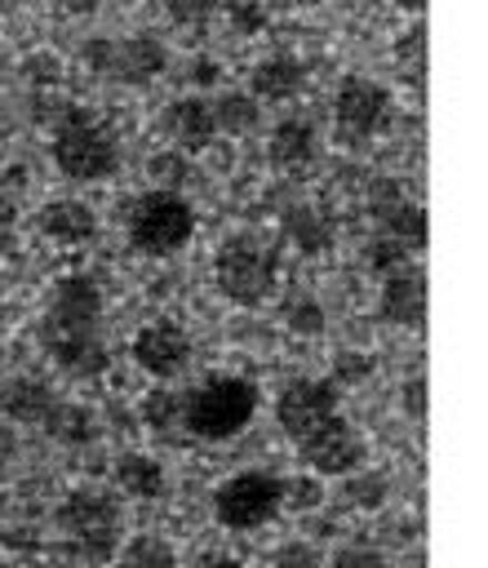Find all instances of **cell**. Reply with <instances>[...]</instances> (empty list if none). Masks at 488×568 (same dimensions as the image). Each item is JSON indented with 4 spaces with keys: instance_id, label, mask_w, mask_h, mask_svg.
<instances>
[{
    "instance_id": "ffe728a7",
    "label": "cell",
    "mask_w": 488,
    "mask_h": 568,
    "mask_svg": "<svg viewBox=\"0 0 488 568\" xmlns=\"http://www.w3.org/2000/svg\"><path fill=\"white\" fill-rule=\"evenodd\" d=\"M279 235H284L302 257H319V253H328L333 240H337L328 213H319L315 204H288V209L279 213Z\"/></svg>"
},
{
    "instance_id": "5bb4252c",
    "label": "cell",
    "mask_w": 488,
    "mask_h": 568,
    "mask_svg": "<svg viewBox=\"0 0 488 568\" xmlns=\"http://www.w3.org/2000/svg\"><path fill=\"white\" fill-rule=\"evenodd\" d=\"M164 133L173 142V151L182 155H195V151H209L213 138H217V124H213V106L204 93H182L164 106Z\"/></svg>"
},
{
    "instance_id": "cb8c5ba5",
    "label": "cell",
    "mask_w": 488,
    "mask_h": 568,
    "mask_svg": "<svg viewBox=\"0 0 488 568\" xmlns=\"http://www.w3.org/2000/svg\"><path fill=\"white\" fill-rule=\"evenodd\" d=\"M115 568H177V550L160 532H133L115 550Z\"/></svg>"
},
{
    "instance_id": "6da1fadb",
    "label": "cell",
    "mask_w": 488,
    "mask_h": 568,
    "mask_svg": "<svg viewBox=\"0 0 488 568\" xmlns=\"http://www.w3.org/2000/svg\"><path fill=\"white\" fill-rule=\"evenodd\" d=\"M106 302L102 284L89 271H71L53 284L44 315H40V346L44 355L80 382H93L111 368V346H106Z\"/></svg>"
},
{
    "instance_id": "30bf717a",
    "label": "cell",
    "mask_w": 488,
    "mask_h": 568,
    "mask_svg": "<svg viewBox=\"0 0 488 568\" xmlns=\"http://www.w3.org/2000/svg\"><path fill=\"white\" fill-rule=\"evenodd\" d=\"M337 413H342V390L328 377H293L275 395V422H279V430L288 435L293 448L302 439H311Z\"/></svg>"
},
{
    "instance_id": "1f68e13d",
    "label": "cell",
    "mask_w": 488,
    "mask_h": 568,
    "mask_svg": "<svg viewBox=\"0 0 488 568\" xmlns=\"http://www.w3.org/2000/svg\"><path fill=\"white\" fill-rule=\"evenodd\" d=\"M328 568H395L377 546H364V541H355V546H342V550H333V559H328Z\"/></svg>"
},
{
    "instance_id": "4316f807",
    "label": "cell",
    "mask_w": 488,
    "mask_h": 568,
    "mask_svg": "<svg viewBox=\"0 0 488 568\" xmlns=\"http://www.w3.org/2000/svg\"><path fill=\"white\" fill-rule=\"evenodd\" d=\"M279 315H284V328L297 333V337H319L324 333V306L311 293H293Z\"/></svg>"
},
{
    "instance_id": "ba28073f",
    "label": "cell",
    "mask_w": 488,
    "mask_h": 568,
    "mask_svg": "<svg viewBox=\"0 0 488 568\" xmlns=\"http://www.w3.org/2000/svg\"><path fill=\"white\" fill-rule=\"evenodd\" d=\"M284 510V479L271 470H240L213 488V519L231 532L266 528Z\"/></svg>"
},
{
    "instance_id": "52a82bcc",
    "label": "cell",
    "mask_w": 488,
    "mask_h": 568,
    "mask_svg": "<svg viewBox=\"0 0 488 568\" xmlns=\"http://www.w3.org/2000/svg\"><path fill=\"white\" fill-rule=\"evenodd\" d=\"M80 62H84L93 75L111 80V84L146 89L151 80L164 75L169 49H164L151 31H133V36H120V40H115V36H93V40H84Z\"/></svg>"
},
{
    "instance_id": "8992f818",
    "label": "cell",
    "mask_w": 488,
    "mask_h": 568,
    "mask_svg": "<svg viewBox=\"0 0 488 568\" xmlns=\"http://www.w3.org/2000/svg\"><path fill=\"white\" fill-rule=\"evenodd\" d=\"M124 235H129V248H138L142 257H173L195 235V209L182 191L151 186L133 195L124 213Z\"/></svg>"
},
{
    "instance_id": "f546056e",
    "label": "cell",
    "mask_w": 488,
    "mask_h": 568,
    "mask_svg": "<svg viewBox=\"0 0 488 568\" xmlns=\"http://www.w3.org/2000/svg\"><path fill=\"white\" fill-rule=\"evenodd\" d=\"M146 173L155 178V186H160V191H177V186L191 178V164H186V155H182V151H160V155H151Z\"/></svg>"
},
{
    "instance_id": "836d02e7",
    "label": "cell",
    "mask_w": 488,
    "mask_h": 568,
    "mask_svg": "<svg viewBox=\"0 0 488 568\" xmlns=\"http://www.w3.org/2000/svg\"><path fill=\"white\" fill-rule=\"evenodd\" d=\"M368 373H373V359H368L364 351H342L337 364H333V377H328V382L342 390V386H350V382H364Z\"/></svg>"
},
{
    "instance_id": "e575fe53",
    "label": "cell",
    "mask_w": 488,
    "mask_h": 568,
    "mask_svg": "<svg viewBox=\"0 0 488 568\" xmlns=\"http://www.w3.org/2000/svg\"><path fill=\"white\" fill-rule=\"evenodd\" d=\"M271 568H324V559H319V550L311 541H284L275 550Z\"/></svg>"
},
{
    "instance_id": "74e56055",
    "label": "cell",
    "mask_w": 488,
    "mask_h": 568,
    "mask_svg": "<svg viewBox=\"0 0 488 568\" xmlns=\"http://www.w3.org/2000/svg\"><path fill=\"white\" fill-rule=\"evenodd\" d=\"M217 75H222L217 58H209V53H195V58H191V84H195V89H209V84H217Z\"/></svg>"
},
{
    "instance_id": "7bdbcfd3",
    "label": "cell",
    "mask_w": 488,
    "mask_h": 568,
    "mask_svg": "<svg viewBox=\"0 0 488 568\" xmlns=\"http://www.w3.org/2000/svg\"><path fill=\"white\" fill-rule=\"evenodd\" d=\"M4 4H31V0H4Z\"/></svg>"
},
{
    "instance_id": "83f0119b",
    "label": "cell",
    "mask_w": 488,
    "mask_h": 568,
    "mask_svg": "<svg viewBox=\"0 0 488 568\" xmlns=\"http://www.w3.org/2000/svg\"><path fill=\"white\" fill-rule=\"evenodd\" d=\"M217 13H226L235 36H257L271 22V0H217Z\"/></svg>"
},
{
    "instance_id": "f35d334b",
    "label": "cell",
    "mask_w": 488,
    "mask_h": 568,
    "mask_svg": "<svg viewBox=\"0 0 488 568\" xmlns=\"http://www.w3.org/2000/svg\"><path fill=\"white\" fill-rule=\"evenodd\" d=\"M191 568H244V564L235 555H226V550H200L191 559Z\"/></svg>"
},
{
    "instance_id": "ee69618b",
    "label": "cell",
    "mask_w": 488,
    "mask_h": 568,
    "mask_svg": "<svg viewBox=\"0 0 488 568\" xmlns=\"http://www.w3.org/2000/svg\"><path fill=\"white\" fill-rule=\"evenodd\" d=\"M0 510H4V497H0Z\"/></svg>"
},
{
    "instance_id": "ac0fdd59",
    "label": "cell",
    "mask_w": 488,
    "mask_h": 568,
    "mask_svg": "<svg viewBox=\"0 0 488 568\" xmlns=\"http://www.w3.org/2000/svg\"><path fill=\"white\" fill-rule=\"evenodd\" d=\"M373 217H377V235L382 240H395L408 253L426 244V213H421V204L404 200V191L382 186L377 200H373Z\"/></svg>"
},
{
    "instance_id": "9c48e42d",
    "label": "cell",
    "mask_w": 488,
    "mask_h": 568,
    "mask_svg": "<svg viewBox=\"0 0 488 568\" xmlns=\"http://www.w3.org/2000/svg\"><path fill=\"white\" fill-rule=\"evenodd\" d=\"M395 120V98L382 80L368 75H342L333 93V133L346 146H364L382 138Z\"/></svg>"
},
{
    "instance_id": "e0dca14e",
    "label": "cell",
    "mask_w": 488,
    "mask_h": 568,
    "mask_svg": "<svg viewBox=\"0 0 488 568\" xmlns=\"http://www.w3.org/2000/svg\"><path fill=\"white\" fill-rule=\"evenodd\" d=\"M319 155V138H315V124L306 115H284L275 129H271V142H266V160L271 169L279 173H306Z\"/></svg>"
},
{
    "instance_id": "7a4b0ae2",
    "label": "cell",
    "mask_w": 488,
    "mask_h": 568,
    "mask_svg": "<svg viewBox=\"0 0 488 568\" xmlns=\"http://www.w3.org/2000/svg\"><path fill=\"white\" fill-rule=\"evenodd\" d=\"M213 284L231 306L257 311L279 288V244L253 226L222 235L213 248Z\"/></svg>"
},
{
    "instance_id": "ab89813d",
    "label": "cell",
    "mask_w": 488,
    "mask_h": 568,
    "mask_svg": "<svg viewBox=\"0 0 488 568\" xmlns=\"http://www.w3.org/2000/svg\"><path fill=\"white\" fill-rule=\"evenodd\" d=\"M62 9H67L71 18H84V13H93V9H98V0H62Z\"/></svg>"
},
{
    "instance_id": "d4e9b609",
    "label": "cell",
    "mask_w": 488,
    "mask_h": 568,
    "mask_svg": "<svg viewBox=\"0 0 488 568\" xmlns=\"http://www.w3.org/2000/svg\"><path fill=\"white\" fill-rule=\"evenodd\" d=\"M213 106V124H217V133H226V138H244V133H253L257 129V102L248 98V89H226L222 98H213L209 102Z\"/></svg>"
},
{
    "instance_id": "9a60e30c",
    "label": "cell",
    "mask_w": 488,
    "mask_h": 568,
    "mask_svg": "<svg viewBox=\"0 0 488 568\" xmlns=\"http://www.w3.org/2000/svg\"><path fill=\"white\" fill-rule=\"evenodd\" d=\"M35 226H40V235H49L53 244L80 248V244H93V240H98V209L84 204V200H67V195H62V200L40 204Z\"/></svg>"
},
{
    "instance_id": "5b68a950",
    "label": "cell",
    "mask_w": 488,
    "mask_h": 568,
    "mask_svg": "<svg viewBox=\"0 0 488 568\" xmlns=\"http://www.w3.org/2000/svg\"><path fill=\"white\" fill-rule=\"evenodd\" d=\"M53 524H58V537L67 541V550L84 564H111L120 550L124 515L106 488H71L58 501Z\"/></svg>"
},
{
    "instance_id": "f1b7e54d",
    "label": "cell",
    "mask_w": 488,
    "mask_h": 568,
    "mask_svg": "<svg viewBox=\"0 0 488 568\" xmlns=\"http://www.w3.org/2000/svg\"><path fill=\"white\" fill-rule=\"evenodd\" d=\"M164 13L182 31H204L217 18V0H164Z\"/></svg>"
},
{
    "instance_id": "44dd1931",
    "label": "cell",
    "mask_w": 488,
    "mask_h": 568,
    "mask_svg": "<svg viewBox=\"0 0 488 568\" xmlns=\"http://www.w3.org/2000/svg\"><path fill=\"white\" fill-rule=\"evenodd\" d=\"M115 488L133 501H155L164 497L169 488V475H164V462L151 457V453H120L115 457Z\"/></svg>"
},
{
    "instance_id": "484cf974",
    "label": "cell",
    "mask_w": 488,
    "mask_h": 568,
    "mask_svg": "<svg viewBox=\"0 0 488 568\" xmlns=\"http://www.w3.org/2000/svg\"><path fill=\"white\" fill-rule=\"evenodd\" d=\"M390 497V479L386 470H350L346 475V501L355 510H377Z\"/></svg>"
},
{
    "instance_id": "4fadbf2b",
    "label": "cell",
    "mask_w": 488,
    "mask_h": 568,
    "mask_svg": "<svg viewBox=\"0 0 488 568\" xmlns=\"http://www.w3.org/2000/svg\"><path fill=\"white\" fill-rule=\"evenodd\" d=\"M377 320L421 328L426 324V275L413 257L395 262L382 271V293H377Z\"/></svg>"
},
{
    "instance_id": "4dcf8cb0",
    "label": "cell",
    "mask_w": 488,
    "mask_h": 568,
    "mask_svg": "<svg viewBox=\"0 0 488 568\" xmlns=\"http://www.w3.org/2000/svg\"><path fill=\"white\" fill-rule=\"evenodd\" d=\"M395 62L413 75V84H421V71H426V31L421 27H413L408 36L395 40Z\"/></svg>"
},
{
    "instance_id": "8d00e7d4",
    "label": "cell",
    "mask_w": 488,
    "mask_h": 568,
    "mask_svg": "<svg viewBox=\"0 0 488 568\" xmlns=\"http://www.w3.org/2000/svg\"><path fill=\"white\" fill-rule=\"evenodd\" d=\"M13 235H18V204H13L9 191H0V257L9 253Z\"/></svg>"
},
{
    "instance_id": "7c38bea8",
    "label": "cell",
    "mask_w": 488,
    "mask_h": 568,
    "mask_svg": "<svg viewBox=\"0 0 488 568\" xmlns=\"http://www.w3.org/2000/svg\"><path fill=\"white\" fill-rule=\"evenodd\" d=\"M129 355L142 373H151L155 382H173L186 364H191V333L177 320H151L133 333Z\"/></svg>"
},
{
    "instance_id": "8fae6325",
    "label": "cell",
    "mask_w": 488,
    "mask_h": 568,
    "mask_svg": "<svg viewBox=\"0 0 488 568\" xmlns=\"http://www.w3.org/2000/svg\"><path fill=\"white\" fill-rule=\"evenodd\" d=\"M364 435L350 426V417L346 413H337V417H328L311 439H302L297 444V457L311 466V475H350V470H359L364 466Z\"/></svg>"
},
{
    "instance_id": "277c9868",
    "label": "cell",
    "mask_w": 488,
    "mask_h": 568,
    "mask_svg": "<svg viewBox=\"0 0 488 568\" xmlns=\"http://www.w3.org/2000/svg\"><path fill=\"white\" fill-rule=\"evenodd\" d=\"M177 399H182L186 439H204V444L235 439L257 413V386L240 373H209Z\"/></svg>"
},
{
    "instance_id": "d590c367",
    "label": "cell",
    "mask_w": 488,
    "mask_h": 568,
    "mask_svg": "<svg viewBox=\"0 0 488 568\" xmlns=\"http://www.w3.org/2000/svg\"><path fill=\"white\" fill-rule=\"evenodd\" d=\"M399 404H404V413H408L413 422H426V377H421V373L399 386Z\"/></svg>"
},
{
    "instance_id": "7402d4cb",
    "label": "cell",
    "mask_w": 488,
    "mask_h": 568,
    "mask_svg": "<svg viewBox=\"0 0 488 568\" xmlns=\"http://www.w3.org/2000/svg\"><path fill=\"white\" fill-rule=\"evenodd\" d=\"M40 430L62 448H84V444L98 439V417H93V408H84L75 399H53V408L40 422Z\"/></svg>"
},
{
    "instance_id": "603a6c76",
    "label": "cell",
    "mask_w": 488,
    "mask_h": 568,
    "mask_svg": "<svg viewBox=\"0 0 488 568\" xmlns=\"http://www.w3.org/2000/svg\"><path fill=\"white\" fill-rule=\"evenodd\" d=\"M142 426L160 439V444H186V430H182V399L177 390H146L142 399Z\"/></svg>"
},
{
    "instance_id": "3957f363",
    "label": "cell",
    "mask_w": 488,
    "mask_h": 568,
    "mask_svg": "<svg viewBox=\"0 0 488 568\" xmlns=\"http://www.w3.org/2000/svg\"><path fill=\"white\" fill-rule=\"evenodd\" d=\"M49 155H53L58 173L71 182H106L120 169V138L93 106L67 102L53 120Z\"/></svg>"
},
{
    "instance_id": "60d3db41",
    "label": "cell",
    "mask_w": 488,
    "mask_h": 568,
    "mask_svg": "<svg viewBox=\"0 0 488 568\" xmlns=\"http://www.w3.org/2000/svg\"><path fill=\"white\" fill-rule=\"evenodd\" d=\"M382 4H399V9H413V13H417L426 0H382Z\"/></svg>"
},
{
    "instance_id": "d6a6232c",
    "label": "cell",
    "mask_w": 488,
    "mask_h": 568,
    "mask_svg": "<svg viewBox=\"0 0 488 568\" xmlns=\"http://www.w3.org/2000/svg\"><path fill=\"white\" fill-rule=\"evenodd\" d=\"M319 501H324L319 475H297V479H284V506H293V510H315Z\"/></svg>"
},
{
    "instance_id": "d6986e66",
    "label": "cell",
    "mask_w": 488,
    "mask_h": 568,
    "mask_svg": "<svg viewBox=\"0 0 488 568\" xmlns=\"http://www.w3.org/2000/svg\"><path fill=\"white\" fill-rule=\"evenodd\" d=\"M53 390L49 382L31 377V373H18V377H4L0 382V417L4 422H18V426H40L44 413L53 408Z\"/></svg>"
},
{
    "instance_id": "b9f144b4",
    "label": "cell",
    "mask_w": 488,
    "mask_h": 568,
    "mask_svg": "<svg viewBox=\"0 0 488 568\" xmlns=\"http://www.w3.org/2000/svg\"><path fill=\"white\" fill-rule=\"evenodd\" d=\"M293 4H302V9H315V4H324V0H293Z\"/></svg>"
},
{
    "instance_id": "2e32d148",
    "label": "cell",
    "mask_w": 488,
    "mask_h": 568,
    "mask_svg": "<svg viewBox=\"0 0 488 568\" xmlns=\"http://www.w3.org/2000/svg\"><path fill=\"white\" fill-rule=\"evenodd\" d=\"M306 89V62L293 53H266L248 71V98L253 102H293Z\"/></svg>"
}]
</instances>
